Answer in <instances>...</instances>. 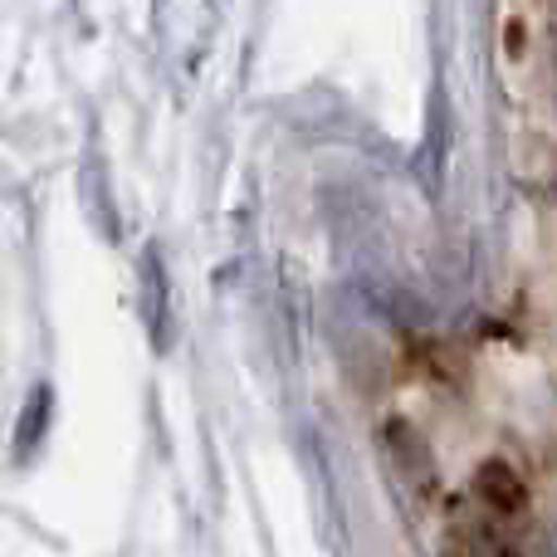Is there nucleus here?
Wrapping results in <instances>:
<instances>
[{
    "instance_id": "nucleus-4",
    "label": "nucleus",
    "mask_w": 557,
    "mask_h": 557,
    "mask_svg": "<svg viewBox=\"0 0 557 557\" xmlns=\"http://www.w3.org/2000/svg\"><path fill=\"white\" fill-rule=\"evenodd\" d=\"M519 557H557V523L553 529H539L529 543H523V553Z\"/></svg>"
},
{
    "instance_id": "nucleus-3",
    "label": "nucleus",
    "mask_w": 557,
    "mask_h": 557,
    "mask_svg": "<svg viewBox=\"0 0 557 557\" xmlns=\"http://www.w3.org/2000/svg\"><path fill=\"white\" fill-rule=\"evenodd\" d=\"M143 270H147V304H152V308H147V323L162 333V327H166V278H162V260H157V250H147Z\"/></svg>"
},
{
    "instance_id": "nucleus-2",
    "label": "nucleus",
    "mask_w": 557,
    "mask_h": 557,
    "mask_svg": "<svg viewBox=\"0 0 557 557\" xmlns=\"http://www.w3.org/2000/svg\"><path fill=\"white\" fill-rule=\"evenodd\" d=\"M49 386H35L25 401V411H20V425H15V455L25 460V455H35V445L45 441V425H49Z\"/></svg>"
},
{
    "instance_id": "nucleus-1",
    "label": "nucleus",
    "mask_w": 557,
    "mask_h": 557,
    "mask_svg": "<svg viewBox=\"0 0 557 557\" xmlns=\"http://www.w3.org/2000/svg\"><path fill=\"white\" fill-rule=\"evenodd\" d=\"M474 494H480V504L494 509V513H519L523 509V484L504 460L480 465V474H474Z\"/></svg>"
}]
</instances>
